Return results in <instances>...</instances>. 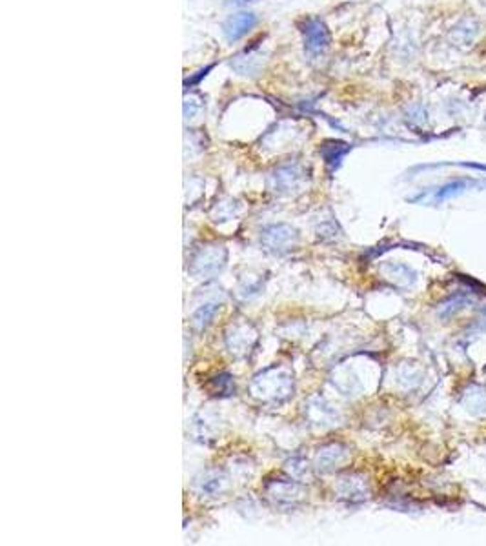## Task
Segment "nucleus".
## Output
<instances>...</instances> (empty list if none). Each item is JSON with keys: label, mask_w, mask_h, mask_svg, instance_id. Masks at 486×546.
Listing matches in <instances>:
<instances>
[{"label": "nucleus", "mask_w": 486, "mask_h": 546, "mask_svg": "<svg viewBox=\"0 0 486 546\" xmlns=\"http://www.w3.org/2000/svg\"><path fill=\"white\" fill-rule=\"evenodd\" d=\"M302 37H305V50L310 57H321L330 46V33L317 19H310L305 22Z\"/></svg>", "instance_id": "obj_1"}, {"label": "nucleus", "mask_w": 486, "mask_h": 546, "mask_svg": "<svg viewBox=\"0 0 486 546\" xmlns=\"http://www.w3.org/2000/svg\"><path fill=\"white\" fill-rule=\"evenodd\" d=\"M479 31H481V26L475 21L474 17H465L458 22L455 26H452L450 29L448 38L452 42V46L459 48V50H466L470 46L474 44L475 38L479 37Z\"/></svg>", "instance_id": "obj_2"}, {"label": "nucleus", "mask_w": 486, "mask_h": 546, "mask_svg": "<svg viewBox=\"0 0 486 546\" xmlns=\"http://www.w3.org/2000/svg\"><path fill=\"white\" fill-rule=\"evenodd\" d=\"M255 24H257V17L253 15V13L241 11V13H235V15H231V17L228 19L226 22H224L223 31H224V35H226L228 41L233 42V41H239V38H243L246 33H250Z\"/></svg>", "instance_id": "obj_3"}, {"label": "nucleus", "mask_w": 486, "mask_h": 546, "mask_svg": "<svg viewBox=\"0 0 486 546\" xmlns=\"http://www.w3.org/2000/svg\"><path fill=\"white\" fill-rule=\"evenodd\" d=\"M465 184H466L465 181H459V182H452V184L445 186V188H443L441 191L437 194V199H446V197H452V195L459 194V191H461V188Z\"/></svg>", "instance_id": "obj_4"}, {"label": "nucleus", "mask_w": 486, "mask_h": 546, "mask_svg": "<svg viewBox=\"0 0 486 546\" xmlns=\"http://www.w3.org/2000/svg\"><path fill=\"white\" fill-rule=\"evenodd\" d=\"M237 2H246V0H237Z\"/></svg>", "instance_id": "obj_5"}]
</instances>
